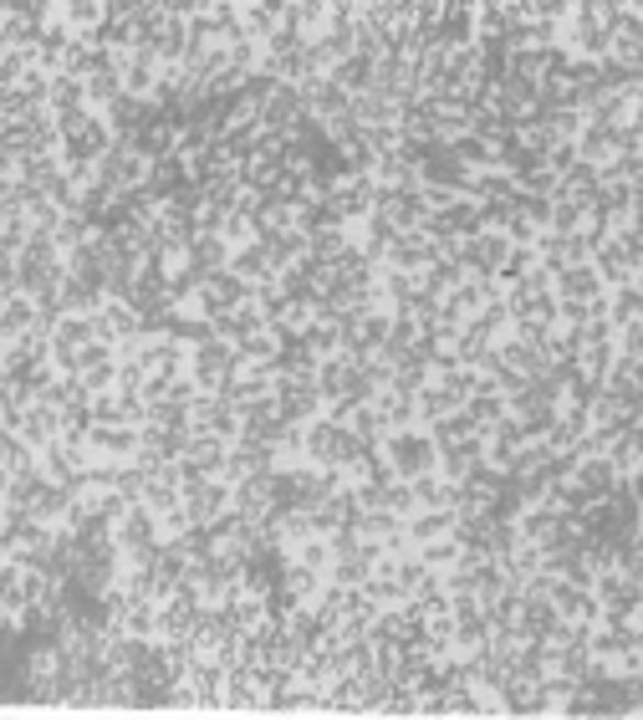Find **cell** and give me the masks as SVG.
<instances>
[{"instance_id": "cell-1", "label": "cell", "mask_w": 643, "mask_h": 720, "mask_svg": "<svg viewBox=\"0 0 643 720\" xmlns=\"http://www.w3.org/2000/svg\"><path fill=\"white\" fill-rule=\"evenodd\" d=\"M31 154H67V138H61V123L52 108L31 113L21 123H0V159H31Z\"/></svg>"}, {"instance_id": "cell-2", "label": "cell", "mask_w": 643, "mask_h": 720, "mask_svg": "<svg viewBox=\"0 0 643 720\" xmlns=\"http://www.w3.org/2000/svg\"><path fill=\"white\" fill-rule=\"evenodd\" d=\"M383 455H388V465L398 471V481H414V475L439 471V445H435V435H429L425 425L394 429V435L383 440Z\"/></svg>"}, {"instance_id": "cell-3", "label": "cell", "mask_w": 643, "mask_h": 720, "mask_svg": "<svg viewBox=\"0 0 643 720\" xmlns=\"http://www.w3.org/2000/svg\"><path fill=\"white\" fill-rule=\"evenodd\" d=\"M240 373H246V363L235 353V342H225V338H210L190 353V379L200 383V394H225Z\"/></svg>"}, {"instance_id": "cell-4", "label": "cell", "mask_w": 643, "mask_h": 720, "mask_svg": "<svg viewBox=\"0 0 643 720\" xmlns=\"http://www.w3.org/2000/svg\"><path fill=\"white\" fill-rule=\"evenodd\" d=\"M250 296H256V286H250L246 277H235L230 266H225V271H210V277L200 281V296L190 302V312H205V317H225V312L246 307Z\"/></svg>"}, {"instance_id": "cell-5", "label": "cell", "mask_w": 643, "mask_h": 720, "mask_svg": "<svg viewBox=\"0 0 643 720\" xmlns=\"http://www.w3.org/2000/svg\"><path fill=\"white\" fill-rule=\"evenodd\" d=\"M379 179L373 175H342L327 190V200H332V210L342 215V225H363L373 210H379Z\"/></svg>"}, {"instance_id": "cell-6", "label": "cell", "mask_w": 643, "mask_h": 720, "mask_svg": "<svg viewBox=\"0 0 643 720\" xmlns=\"http://www.w3.org/2000/svg\"><path fill=\"white\" fill-rule=\"evenodd\" d=\"M190 425L194 435H219V440H240L246 435V419H240V404H230L225 394H200L190 404Z\"/></svg>"}, {"instance_id": "cell-7", "label": "cell", "mask_w": 643, "mask_h": 720, "mask_svg": "<svg viewBox=\"0 0 643 720\" xmlns=\"http://www.w3.org/2000/svg\"><path fill=\"white\" fill-rule=\"evenodd\" d=\"M511 236L506 230H481V236L460 240V266H465L470 277H500V266L511 256Z\"/></svg>"}, {"instance_id": "cell-8", "label": "cell", "mask_w": 643, "mask_h": 720, "mask_svg": "<svg viewBox=\"0 0 643 720\" xmlns=\"http://www.w3.org/2000/svg\"><path fill=\"white\" fill-rule=\"evenodd\" d=\"M230 506H235V485L225 481V475H210V481H184V511H190L200 527L219 521Z\"/></svg>"}, {"instance_id": "cell-9", "label": "cell", "mask_w": 643, "mask_h": 720, "mask_svg": "<svg viewBox=\"0 0 643 720\" xmlns=\"http://www.w3.org/2000/svg\"><path fill=\"white\" fill-rule=\"evenodd\" d=\"M593 593L602 598V618H633V614H639V603H643V583L633 573H623V567L598 573Z\"/></svg>"}, {"instance_id": "cell-10", "label": "cell", "mask_w": 643, "mask_h": 720, "mask_svg": "<svg viewBox=\"0 0 643 720\" xmlns=\"http://www.w3.org/2000/svg\"><path fill=\"white\" fill-rule=\"evenodd\" d=\"M277 404H281V419H292V425H312V419L327 414L317 379H277Z\"/></svg>"}, {"instance_id": "cell-11", "label": "cell", "mask_w": 643, "mask_h": 720, "mask_svg": "<svg viewBox=\"0 0 643 720\" xmlns=\"http://www.w3.org/2000/svg\"><path fill=\"white\" fill-rule=\"evenodd\" d=\"M92 323H98V342H113V348L144 338V312L133 302H117V296H108L103 307L92 312Z\"/></svg>"}, {"instance_id": "cell-12", "label": "cell", "mask_w": 643, "mask_h": 720, "mask_svg": "<svg viewBox=\"0 0 643 720\" xmlns=\"http://www.w3.org/2000/svg\"><path fill=\"white\" fill-rule=\"evenodd\" d=\"M230 445H235V440H219V435H194L190 450H184V460H179L184 481H210V475H225Z\"/></svg>"}, {"instance_id": "cell-13", "label": "cell", "mask_w": 643, "mask_h": 720, "mask_svg": "<svg viewBox=\"0 0 643 720\" xmlns=\"http://www.w3.org/2000/svg\"><path fill=\"white\" fill-rule=\"evenodd\" d=\"M516 629H521V639H546V644H556L562 629H567V618L556 614L552 598H541V593H521V618H516Z\"/></svg>"}, {"instance_id": "cell-14", "label": "cell", "mask_w": 643, "mask_h": 720, "mask_svg": "<svg viewBox=\"0 0 643 720\" xmlns=\"http://www.w3.org/2000/svg\"><path fill=\"white\" fill-rule=\"evenodd\" d=\"M302 119H312V113H307V98H302V88H292V82H281V88L261 103V128L266 133H292Z\"/></svg>"}, {"instance_id": "cell-15", "label": "cell", "mask_w": 643, "mask_h": 720, "mask_svg": "<svg viewBox=\"0 0 643 720\" xmlns=\"http://www.w3.org/2000/svg\"><path fill=\"white\" fill-rule=\"evenodd\" d=\"M435 261H444L435 240H429L425 230H404V236L388 246V261L383 266H388V271H414V277H425Z\"/></svg>"}, {"instance_id": "cell-16", "label": "cell", "mask_w": 643, "mask_h": 720, "mask_svg": "<svg viewBox=\"0 0 643 720\" xmlns=\"http://www.w3.org/2000/svg\"><path fill=\"white\" fill-rule=\"evenodd\" d=\"M552 603L556 614L567 618V623H602V598L583 583H567V577H556L552 583Z\"/></svg>"}, {"instance_id": "cell-17", "label": "cell", "mask_w": 643, "mask_h": 720, "mask_svg": "<svg viewBox=\"0 0 643 720\" xmlns=\"http://www.w3.org/2000/svg\"><path fill=\"white\" fill-rule=\"evenodd\" d=\"M302 98H307V113L317 123H332V119H348L352 113V92H342L332 77H312V82H302Z\"/></svg>"}, {"instance_id": "cell-18", "label": "cell", "mask_w": 643, "mask_h": 720, "mask_svg": "<svg viewBox=\"0 0 643 720\" xmlns=\"http://www.w3.org/2000/svg\"><path fill=\"white\" fill-rule=\"evenodd\" d=\"M379 215H388L398 230H425L429 200H425V190H383L379 194Z\"/></svg>"}, {"instance_id": "cell-19", "label": "cell", "mask_w": 643, "mask_h": 720, "mask_svg": "<svg viewBox=\"0 0 643 720\" xmlns=\"http://www.w3.org/2000/svg\"><path fill=\"white\" fill-rule=\"evenodd\" d=\"M11 435H21V440H31L36 450H46L52 440H61V409L57 404H46V398H31L26 414H21V425H15Z\"/></svg>"}, {"instance_id": "cell-20", "label": "cell", "mask_w": 643, "mask_h": 720, "mask_svg": "<svg viewBox=\"0 0 643 720\" xmlns=\"http://www.w3.org/2000/svg\"><path fill=\"white\" fill-rule=\"evenodd\" d=\"M556 302H598V296H608V281H602V271L593 261L587 266H567V271H556Z\"/></svg>"}, {"instance_id": "cell-21", "label": "cell", "mask_w": 643, "mask_h": 720, "mask_svg": "<svg viewBox=\"0 0 643 720\" xmlns=\"http://www.w3.org/2000/svg\"><path fill=\"white\" fill-rule=\"evenodd\" d=\"M88 445L103 460H133L138 455V445H144V429L138 425H92Z\"/></svg>"}, {"instance_id": "cell-22", "label": "cell", "mask_w": 643, "mask_h": 720, "mask_svg": "<svg viewBox=\"0 0 643 720\" xmlns=\"http://www.w3.org/2000/svg\"><path fill=\"white\" fill-rule=\"evenodd\" d=\"M179 138H184V119H174V113H159V119L148 123V128L138 133L133 144L144 148L154 164H159V159H174V154H179Z\"/></svg>"}, {"instance_id": "cell-23", "label": "cell", "mask_w": 643, "mask_h": 720, "mask_svg": "<svg viewBox=\"0 0 643 720\" xmlns=\"http://www.w3.org/2000/svg\"><path fill=\"white\" fill-rule=\"evenodd\" d=\"M31 327H42V302L26 292H5V302H0V338L15 342Z\"/></svg>"}, {"instance_id": "cell-24", "label": "cell", "mask_w": 643, "mask_h": 720, "mask_svg": "<svg viewBox=\"0 0 643 720\" xmlns=\"http://www.w3.org/2000/svg\"><path fill=\"white\" fill-rule=\"evenodd\" d=\"M475 465H485V435H470V440L439 445V475H444V481H465Z\"/></svg>"}, {"instance_id": "cell-25", "label": "cell", "mask_w": 643, "mask_h": 720, "mask_svg": "<svg viewBox=\"0 0 643 720\" xmlns=\"http://www.w3.org/2000/svg\"><path fill=\"white\" fill-rule=\"evenodd\" d=\"M500 700H506V716H552V695H546L541 679L511 675V685L500 690Z\"/></svg>"}, {"instance_id": "cell-26", "label": "cell", "mask_w": 643, "mask_h": 720, "mask_svg": "<svg viewBox=\"0 0 643 720\" xmlns=\"http://www.w3.org/2000/svg\"><path fill=\"white\" fill-rule=\"evenodd\" d=\"M266 327H271V317H266V307L250 296L246 307H235V312H225V317H215V338H225V342L240 348L250 333H266Z\"/></svg>"}, {"instance_id": "cell-27", "label": "cell", "mask_w": 643, "mask_h": 720, "mask_svg": "<svg viewBox=\"0 0 643 720\" xmlns=\"http://www.w3.org/2000/svg\"><path fill=\"white\" fill-rule=\"evenodd\" d=\"M481 42V15L475 5H444V21H439V46H475Z\"/></svg>"}, {"instance_id": "cell-28", "label": "cell", "mask_w": 643, "mask_h": 720, "mask_svg": "<svg viewBox=\"0 0 643 720\" xmlns=\"http://www.w3.org/2000/svg\"><path fill=\"white\" fill-rule=\"evenodd\" d=\"M235 511L250 516V521H266V516L277 511L271 475H246V481H235Z\"/></svg>"}, {"instance_id": "cell-29", "label": "cell", "mask_w": 643, "mask_h": 720, "mask_svg": "<svg viewBox=\"0 0 643 720\" xmlns=\"http://www.w3.org/2000/svg\"><path fill=\"white\" fill-rule=\"evenodd\" d=\"M332 82L342 92H352V98H363V92H373V82H379V57L352 52L348 61H337V67H332Z\"/></svg>"}, {"instance_id": "cell-30", "label": "cell", "mask_w": 643, "mask_h": 720, "mask_svg": "<svg viewBox=\"0 0 643 720\" xmlns=\"http://www.w3.org/2000/svg\"><path fill=\"white\" fill-rule=\"evenodd\" d=\"M266 246V256H271V266L277 271H286V266H296L302 256L312 250V236L307 230H266V236H256Z\"/></svg>"}, {"instance_id": "cell-31", "label": "cell", "mask_w": 643, "mask_h": 720, "mask_svg": "<svg viewBox=\"0 0 643 720\" xmlns=\"http://www.w3.org/2000/svg\"><path fill=\"white\" fill-rule=\"evenodd\" d=\"M500 363H511L516 373H527V379H546V373H552V358L541 353V348H531V342H521L516 333L500 338Z\"/></svg>"}, {"instance_id": "cell-32", "label": "cell", "mask_w": 643, "mask_h": 720, "mask_svg": "<svg viewBox=\"0 0 643 720\" xmlns=\"http://www.w3.org/2000/svg\"><path fill=\"white\" fill-rule=\"evenodd\" d=\"M352 119L363 123V128H398V123H404V108L388 103L383 92H363V98H352Z\"/></svg>"}, {"instance_id": "cell-33", "label": "cell", "mask_w": 643, "mask_h": 720, "mask_svg": "<svg viewBox=\"0 0 643 720\" xmlns=\"http://www.w3.org/2000/svg\"><path fill=\"white\" fill-rule=\"evenodd\" d=\"M577 154H583V164H613L618 159V128L613 123H587L583 138H577Z\"/></svg>"}, {"instance_id": "cell-34", "label": "cell", "mask_w": 643, "mask_h": 720, "mask_svg": "<svg viewBox=\"0 0 643 720\" xmlns=\"http://www.w3.org/2000/svg\"><path fill=\"white\" fill-rule=\"evenodd\" d=\"M230 271H235V277H246L250 286H261V281H277V277H281L277 266H271V256H266L261 240H250V246H235Z\"/></svg>"}, {"instance_id": "cell-35", "label": "cell", "mask_w": 643, "mask_h": 720, "mask_svg": "<svg viewBox=\"0 0 643 720\" xmlns=\"http://www.w3.org/2000/svg\"><path fill=\"white\" fill-rule=\"evenodd\" d=\"M281 588L292 593L296 603H317V593L327 588V573H317V567H307V562L286 558V567H281Z\"/></svg>"}, {"instance_id": "cell-36", "label": "cell", "mask_w": 643, "mask_h": 720, "mask_svg": "<svg viewBox=\"0 0 643 720\" xmlns=\"http://www.w3.org/2000/svg\"><path fill=\"white\" fill-rule=\"evenodd\" d=\"M190 429H163V425H144V450L148 455H159L163 465H174V460H184V450H190Z\"/></svg>"}, {"instance_id": "cell-37", "label": "cell", "mask_w": 643, "mask_h": 720, "mask_svg": "<svg viewBox=\"0 0 643 720\" xmlns=\"http://www.w3.org/2000/svg\"><path fill=\"white\" fill-rule=\"evenodd\" d=\"M88 342H98V323H92L88 312H67V317L52 327V348H72V353H82Z\"/></svg>"}, {"instance_id": "cell-38", "label": "cell", "mask_w": 643, "mask_h": 720, "mask_svg": "<svg viewBox=\"0 0 643 720\" xmlns=\"http://www.w3.org/2000/svg\"><path fill=\"white\" fill-rule=\"evenodd\" d=\"M373 409L383 414L388 435H394V429H414V425H419V404H414L409 394H398V389H383V394L373 398Z\"/></svg>"}, {"instance_id": "cell-39", "label": "cell", "mask_w": 643, "mask_h": 720, "mask_svg": "<svg viewBox=\"0 0 643 720\" xmlns=\"http://www.w3.org/2000/svg\"><path fill=\"white\" fill-rule=\"evenodd\" d=\"M271 394H277V373H271V368H246V373L225 389L230 404H256V398H271Z\"/></svg>"}, {"instance_id": "cell-40", "label": "cell", "mask_w": 643, "mask_h": 720, "mask_svg": "<svg viewBox=\"0 0 643 720\" xmlns=\"http://www.w3.org/2000/svg\"><path fill=\"white\" fill-rule=\"evenodd\" d=\"M454 527H460L454 506H444V511H414V516H409V537H414V547L439 542V537H450Z\"/></svg>"}, {"instance_id": "cell-41", "label": "cell", "mask_w": 643, "mask_h": 720, "mask_svg": "<svg viewBox=\"0 0 643 720\" xmlns=\"http://www.w3.org/2000/svg\"><path fill=\"white\" fill-rule=\"evenodd\" d=\"M46 108H52L57 119H67V113H82V108H92V103H88V82H77V77L57 72V77H52V98H46Z\"/></svg>"}, {"instance_id": "cell-42", "label": "cell", "mask_w": 643, "mask_h": 720, "mask_svg": "<svg viewBox=\"0 0 643 720\" xmlns=\"http://www.w3.org/2000/svg\"><path fill=\"white\" fill-rule=\"evenodd\" d=\"M230 256H235V246L225 236H200L190 246V266L200 271V277H210V271H225V266H230Z\"/></svg>"}, {"instance_id": "cell-43", "label": "cell", "mask_w": 643, "mask_h": 720, "mask_svg": "<svg viewBox=\"0 0 643 720\" xmlns=\"http://www.w3.org/2000/svg\"><path fill=\"white\" fill-rule=\"evenodd\" d=\"M414 404H419V425H439V419H450V414L454 409H465V404H460V398H454L450 394V389H444V383H425V394H419V398H414Z\"/></svg>"}, {"instance_id": "cell-44", "label": "cell", "mask_w": 643, "mask_h": 720, "mask_svg": "<svg viewBox=\"0 0 643 720\" xmlns=\"http://www.w3.org/2000/svg\"><path fill=\"white\" fill-rule=\"evenodd\" d=\"M414 496H419V511H444L454 506V481H444L439 471L414 475Z\"/></svg>"}, {"instance_id": "cell-45", "label": "cell", "mask_w": 643, "mask_h": 720, "mask_svg": "<svg viewBox=\"0 0 643 720\" xmlns=\"http://www.w3.org/2000/svg\"><path fill=\"white\" fill-rule=\"evenodd\" d=\"M465 414L475 419V429H481V435H490V429H496L500 419L511 414V404H506V394H475L465 404Z\"/></svg>"}, {"instance_id": "cell-46", "label": "cell", "mask_w": 643, "mask_h": 720, "mask_svg": "<svg viewBox=\"0 0 643 720\" xmlns=\"http://www.w3.org/2000/svg\"><path fill=\"white\" fill-rule=\"evenodd\" d=\"M348 429L363 445H373V450H383V440H388V425H383V414L373 409V404H358V409H352V419H348Z\"/></svg>"}, {"instance_id": "cell-47", "label": "cell", "mask_w": 643, "mask_h": 720, "mask_svg": "<svg viewBox=\"0 0 643 720\" xmlns=\"http://www.w3.org/2000/svg\"><path fill=\"white\" fill-rule=\"evenodd\" d=\"M465 277H470V271H465V266H460V261H435V266H429V271H425V292L435 296V302H444V296H450V292H454V286H460V281H465Z\"/></svg>"}, {"instance_id": "cell-48", "label": "cell", "mask_w": 643, "mask_h": 720, "mask_svg": "<svg viewBox=\"0 0 643 720\" xmlns=\"http://www.w3.org/2000/svg\"><path fill=\"white\" fill-rule=\"evenodd\" d=\"M123 67H113V72H98V77H88V103L98 108V113H108V108L123 98Z\"/></svg>"}, {"instance_id": "cell-49", "label": "cell", "mask_w": 643, "mask_h": 720, "mask_svg": "<svg viewBox=\"0 0 643 720\" xmlns=\"http://www.w3.org/2000/svg\"><path fill=\"white\" fill-rule=\"evenodd\" d=\"M618 363V342H587L583 353H577V368H583L593 383L608 379V368Z\"/></svg>"}, {"instance_id": "cell-50", "label": "cell", "mask_w": 643, "mask_h": 720, "mask_svg": "<svg viewBox=\"0 0 643 720\" xmlns=\"http://www.w3.org/2000/svg\"><path fill=\"white\" fill-rule=\"evenodd\" d=\"M414 552H419V558L429 562V567H435V573H444V567H454V562L465 558V542H460V537H439V542H425V547H414Z\"/></svg>"}, {"instance_id": "cell-51", "label": "cell", "mask_w": 643, "mask_h": 720, "mask_svg": "<svg viewBox=\"0 0 643 720\" xmlns=\"http://www.w3.org/2000/svg\"><path fill=\"white\" fill-rule=\"evenodd\" d=\"M348 246H352V236L342 230V225H337V230H317V236H312L307 256H317L322 266H332V261H342V256H348Z\"/></svg>"}, {"instance_id": "cell-52", "label": "cell", "mask_w": 643, "mask_h": 720, "mask_svg": "<svg viewBox=\"0 0 643 720\" xmlns=\"http://www.w3.org/2000/svg\"><path fill=\"white\" fill-rule=\"evenodd\" d=\"M286 558H296V562H307V567H317V573H332V542L327 537H307V542H296Z\"/></svg>"}, {"instance_id": "cell-53", "label": "cell", "mask_w": 643, "mask_h": 720, "mask_svg": "<svg viewBox=\"0 0 643 720\" xmlns=\"http://www.w3.org/2000/svg\"><path fill=\"white\" fill-rule=\"evenodd\" d=\"M429 435H435V445H454V440H470V435H481V429H475V419H470L465 409H454L450 419L429 425Z\"/></svg>"}, {"instance_id": "cell-54", "label": "cell", "mask_w": 643, "mask_h": 720, "mask_svg": "<svg viewBox=\"0 0 643 720\" xmlns=\"http://www.w3.org/2000/svg\"><path fill=\"white\" fill-rule=\"evenodd\" d=\"M537 266H541L537 246H516L511 256H506V266H500V281H506V286H516V281H527Z\"/></svg>"}, {"instance_id": "cell-55", "label": "cell", "mask_w": 643, "mask_h": 720, "mask_svg": "<svg viewBox=\"0 0 643 720\" xmlns=\"http://www.w3.org/2000/svg\"><path fill=\"white\" fill-rule=\"evenodd\" d=\"M383 506L388 511H398L404 521H409L414 511H419V496H414V481H388V491H383Z\"/></svg>"}, {"instance_id": "cell-56", "label": "cell", "mask_w": 643, "mask_h": 720, "mask_svg": "<svg viewBox=\"0 0 643 720\" xmlns=\"http://www.w3.org/2000/svg\"><path fill=\"white\" fill-rule=\"evenodd\" d=\"M608 460H613V465H618V475L629 481V475H633V471H639V465H643V450H639V440H633V435H623V440H618L613 450H608Z\"/></svg>"}, {"instance_id": "cell-57", "label": "cell", "mask_w": 643, "mask_h": 720, "mask_svg": "<svg viewBox=\"0 0 643 720\" xmlns=\"http://www.w3.org/2000/svg\"><path fill=\"white\" fill-rule=\"evenodd\" d=\"M618 353L643 368V317H633V323L618 327Z\"/></svg>"}, {"instance_id": "cell-58", "label": "cell", "mask_w": 643, "mask_h": 720, "mask_svg": "<svg viewBox=\"0 0 643 720\" xmlns=\"http://www.w3.org/2000/svg\"><path fill=\"white\" fill-rule=\"evenodd\" d=\"M506 236H511V246H537L541 225L531 221V215H521V210H511V221H506Z\"/></svg>"}, {"instance_id": "cell-59", "label": "cell", "mask_w": 643, "mask_h": 720, "mask_svg": "<svg viewBox=\"0 0 643 720\" xmlns=\"http://www.w3.org/2000/svg\"><path fill=\"white\" fill-rule=\"evenodd\" d=\"M577 159H583V154H577V144H562V148H556V154H552V159H546V169H552V175L562 179V175H567V169H572V164H577Z\"/></svg>"}, {"instance_id": "cell-60", "label": "cell", "mask_w": 643, "mask_h": 720, "mask_svg": "<svg viewBox=\"0 0 643 720\" xmlns=\"http://www.w3.org/2000/svg\"><path fill=\"white\" fill-rule=\"evenodd\" d=\"M629 491H633V500H639V506H643V465L629 475Z\"/></svg>"}, {"instance_id": "cell-61", "label": "cell", "mask_w": 643, "mask_h": 720, "mask_svg": "<svg viewBox=\"0 0 643 720\" xmlns=\"http://www.w3.org/2000/svg\"><path fill=\"white\" fill-rule=\"evenodd\" d=\"M633 623H639V629H643V603H639V614H633Z\"/></svg>"}]
</instances>
